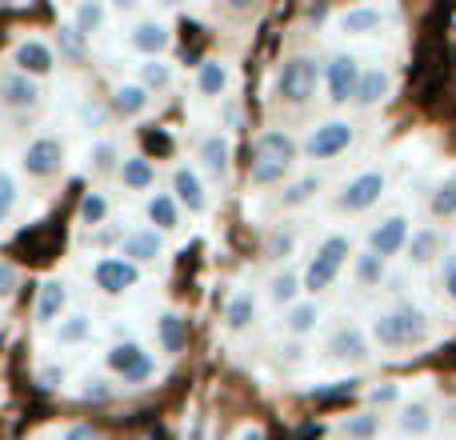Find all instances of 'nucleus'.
Returning a JSON list of instances; mask_svg holds the SVG:
<instances>
[{
    "mask_svg": "<svg viewBox=\"0 0 456 440\" xmlns=\"http://www.w3.org/2000/svg\"><path fill=\"white\" fill-rule=\"evenodd\" d=\"M93 160H96V173H109L112 160H117V144L101 141V144H96V152H93Z\"/></svg>",
    "mask_w": 456,
    "mask_h": 440,
    "instance_id": "obj_42",
    "label": "nucleus"
},
{
    "mask_svg": "<svg viewBox=\"0 0 456 440\" xmlns=\"http://www.w3.org/2000/svg\"><path fill=\"white\" fill-rule=\"evenodd\" d=\"M64 440H96V433L88 425H77V428H69V436Z\"/></svg>",
    "mask_w": 456,
    "mask_h": 440,
    "instance_id": "obj_48",
    "label": "nucleus"
},
{
    "mask_svg": "<svg viewBox=\"0 0 456 440\" xmlns=\"http://www.w3.org/2000/svg\"><path fill=\"white\" fill-rule=\"evenodd\" d=\"M316 88H321V61H316V56L300 53V56H289V61L281 64L276 93H281L284 104L300 109V104H308L316 96Z\"/></svg>",
    "mask_w": 456,
    "mask_h": 440,
    "instance_id": "obj_3",
    "label": "nucleus"
},
{
    "mask_svg": "<svg viewBox=\"0 0 456 440\" xmlns=\"http://www.w3.org/2000/svg\"><path fill=\"white\" fill-rule=\"evenodd\" d=\"M12 289H16V268L0 260V297H12Z\"/></svg>",
    "mask_w": 456,
    "mask_h": 440,
    "instance_id": "obj_46",
    "label": "nucleus"
},
{
    "mask_svg": "<svg viewBox=\"0 0 456 440\" xmlns=\"http://www.w3.org/2000/svg\"><path fill=\"white\" fill-rule=\"evenodd\" d=\"M173 85V69H168L165 61H144L141 64V88L149 93V88H168Z\"/></svg>",
    "mask_w": 456,
    "mask_h": 440,
    "instance_id": "obj_38",
    "label": "nucleus"
},
{
    "mask_svg": "<svg viewBox=\"0 0 456 440\" xmlns=\"http://www.w3.org/2000/svg\"><path fill=\"white\" fill-rule=\"evenodd\" d=\"M61 165H64V144L53 141V136L32 141L28 152H24V168H28V176H53V173H61Z\"/></svg>",
    "mask_w": 456,
    "mask_h": 440,
    "instance_id": "obj_13",
    "label": "nucleus"
},
{
    "mask_svg": "<svg viewBox=\"0 0 456 440\" xmlns=\"http://www.w3.org/2000/svg\"><path fill=\"white\" fill-rule=\"evenodd\" d=\"M337 433L345 440H372L380 433V417L377 412H353V417H345L337 425Z\"/></svg>",
    "mask_w": 456,
    "mask_h": 440,
    "instance_id": "obj_29",
    "label": "nucleus"
},
{
    "mask_svg": "<svg viewBox=\"0 0 456 440\" xmlns=\"http://www.w3.org/2000/svg\"><path fill=\"white\" fill-rule=\"evenodd\" d=\"M120 181H125V189L144 192V189H152V181H157V168H152L149 157H128L125 165H120Z\"/></svg>",
    "mask_w": 456,
    "mask_h": 440,
    "instance_id": "obj_27",
    "label": "nucleus"
},
{
    "mask_svg": "<svg viewBox=\"0 0 456 440\" xmlns=\"http://www.w3.org/2000/svg\"><path fill=\"white\" fill-rule=\"evenodd\" d=\"M0 101L12 104V109H32V104L40 101V93L24 72H4V77H0Z\"/></svg>",
    "mask_w": 456,
    "mask_h": 440,
    "instance_id": "obj_18",
    "label": "nucleus"
},
{
    "mask_svg": "<svg viewBox=\"0 0 456 440\" xmlns=\"http://www.w3.org/2000/svg\"><path fill=\"white\" fill-rule=\"evenodd\" d=\"M369 353H372L369 337L361 329H353V324H345V329H337L329 337V361H337V364H364Z\"/></svg>",
    "mask_w": 456,
    "mask_h": 440,
    "instance_id": "obj_9",
    "label": "nucleus"
},
{
    "mask_svg": "<svg viewBox=\"0 0 456 440\" xmlns=\"http://www.w3.org/2000/svg\"><path fill=\"white\" fill-rule=\"evenodd\" d=\"M88 332H93V321H88L85 313H77V316H69V321H61L56 340H61V345H80V340H88Z\"/></svg>",
    "mask_w": 456,
    "mask_h": 440,
    "instance_id": "obj_37",
    "label": "nucleus"
},
{
    "mask_svg": "<svg viewBox=\"0 0 456 440\" xmlns=\"http://www.w3.org/2000/svg\"><path fill=\"white\" fill-rule=\"evenodd\" d=\"M353 281L361 284V289H377V284H385V276H388V265L377 257V252H353Z\"/></svg>",
    "mask_w": 456,
    "mask_h": 440,
    "instance_id": "obj_21",
    "label": "nucleus"
},
{
    "mask_svg": "<svg viewBox=\"0 0 456 440\" xmlns=\"http://www.w3.org/2000/svg\"><path fill=\"white\" fill-rule=\"evenodd\" d=\"M149 220L157 224V232H173L181 224V205L173 200V192H157L149 200Z\"/></svg>",
    "mask_w": 456,
    "mask_h": 440,
    "instance_id": "obj_28",
    "label": "nucleus"
},
{
    "mask_svg": "<svg viewBox=\"0 0 456 440\" xmlns=\"http://www.w3.org/2000/svg\"><path fill=\"white\" fill-rule=\"evenodd\" d=\"M428 213H433L436 220L456 216V173L444 176V181L433 189V197H428Z\"/></svg>",
    "mask_w": 456,
    "mask_h": 440,
    "instance_id": "obj_34",
    "label": "nucleus"
},
{
    "mask_svg": "<svg viewBox=\"0 0 456 440\" xmlns=\"http://www.w3.org/2000/svg\"><path fill=\"white\" fill-rule=\"evenodd\" d=\"M16 64L24 77H45V72H53V48L45 40H24V45H16Z\"/></svg>",
    "mask_w": 456,
    "mask_h": 440,
    "instance_id": "obj_19",
    "label": "nucleus"
},
{
    "mask_svg": "<svg viewBox=\"0 0 456 440\" xmlns=\"http://www.w3.org/2000/svg\"><path fill=\"white\" fill-rule=\"evenodd\" d=\"M348 149H353V125L348 120H324L305 141V157H313V160H337Z\"/></svg>",
    "mask_w": 456,
    "mask_h": 440,
    "instance_id": "obj_6",
    "label": "nucleus"
},
{
    "mask_svg": "<svg viewBox=\"0 0 456 440\" xmlns=\"http://www.w3.org/2000/svg\"><path fill=\"white\" fill-rule=\"evenodd\" d=\"M101 24H104V8H101V4H80V8H77V24H72V29H77L80 37L96 32Z\"/></svg>",
    "mask_w": 456,
    "mask_h": 440,
    "instance_id": "obj_39",
    "label": "nucleus"
},
{
    "mask_svg": "<svg viewBox=\"0 0 456 440\" xmlns=\"http://www.w3.org/2000/svg\"><path fill=\"white\" fill-rule=\"evenodd\" d=\"M112 109H117L120 117H141V112L149 109V93H144L141 85H120L117 93H112Z\"/></svg>",
    "mask_w": 456,
    "mask_h": 440,
    "instance_id": "obj_30",
    "label": "nucleus"
},
{
    "mask_svg": "<svg viewBox=\"0 0 456 440\" xmlns=\"http://www.w3.org/2000/svg\"><path fill=\"white\" fill-rule=\"evenodd\" d=\"M104 216H109V200H104L101 192H88V197L80 200V220H85V224H101Z\"/></svg>",
    "mask_w": 456,
    "mask_h": 440,
    "instance_id": "obj_40",
    "label": "nucleus"
},
{
    "mask_svg": "<svg viewBox=\"0 0 456 440\" xmlns=\"http://www.w3.org/2000/svg\"><path fill=\"white\" fill-rule=\"evenodd\" d=\"M173 200H176V205H184L189 213H205V208H208L205 181H200L192 168H176V173H173Z\"/></svg>",
    "mask_w": 456,
    "mask_h": 440,
    "instance_id": "obj_16",
    "label": "nucleus"
},
{
    "mask_svg": "<svg viewBox=\"0 0 456 440\" xmlns=\"http://www.w3.org/2000/svg\"><path fill=\"white\" fill-rule=\"evenodd\" d=\"M396 428H401L404 436H428L436 428L433 401H425V396H412V401H404L401 409H396Z\"/></svg>",
    "mask_w": 456,
    "mask_h": 440,
    "instance_id": "obj_12",
    "label": "nucleus"
},
{
    "mask_svg": "<svg viewBox=\"0 0 456 440\" xmlns=\"http://www.w3.org/2000/svg\"><path fill=\"white\" fill-rule=\"evenodd\" d=\"M292 252V232H281V236H273V240H268V257L273 260H284Z\"/></svg>",
    "mask_w": 456,
    "mask_h": 440,
    "instance_id": "obj_43",
    "label": "nucleus"
},
{
    "mask_svg": "<svg viewBox=\"0 0 456 440\" xmlns=\"http://www.w3.org/2000/svg\"><path fill=\"white\" fill-rule=\"evenodd\" d=\"M409 236H412L409 216H404V213H393V216H385V220H377V224H372V232H369V252H377V257L388 265L393 257H401V252H404Z\"/></svg>",
    "mask_w": 456,
    "mask_h": 440,
    "instance_id": "obj_7",
    "label": "nucleus"
},
{
    "mask_svg": "<svg viewBox=\"0 0 456 440\" xmlns=\"http://www.w3.org/2000/svg\"><path fill=\"white\" fill-rule=\"evenodd\" d=\"M316 321H321V308H316L313 300H297L292 308H284V332H289L292 340L308 337V332L316 329Z\"/></svg>",
    "mask_w": 456,
    "mask_h": 440,
    "instance_id": "obj_24",
    "label": "nucleus"
},
{
    "mask_svg": "<svg viewBox=\"0 0 456 440\" xmlns=\"http://www.w3.org/2000/svg\"><path fill=\"white\" fill-rule=\"evenodd\" d=\"M256 149L260 152H276V157H284L292 165V160H297V141H292L289 133H281V128H268V133H260L256 136Z\"/></svg>",
    "mask_w": 456,
    "mask_h": 440,
    "instance_id": "obj_36",
    "label": "nucleus"
},
{
    "mask_svg": "<svg viewBox=\"0 0 456 440\" xmlns=\"http://www.w3.org/2000/svg\"><path fill=\"white\" fill-rule=\"evenodd\" d=\"M268 300L281 308H292L300 300V273L297 268H284V273H276L273 281H268Z\"/></svg>",
    "mask_w": 456,
    "mask_h": 440,
    "instance_id": "obj_26",
    "label": "nucleus"
},
{
    "mask_svg": "<svg viewBox=\"0 0 456 440\" xmlns=\"http://www.w3.org/2000/svg\"><path fill=\"white\" fill-rule=\"evenodd\" d=\"M356 80H361V61L353 53H332L321 64V85L329 93V104H353Z\"/></svg>",
    "mask_w": 456,
    "mask_h": 440,
    "instance_id": "obj_5",
    "label": "nucleus"
},
{
    "mask_svg": "<svg viewBox=\"0 0 456 440\" xmlns=\"http://www.w3.org/2000/svg\"><path fill=\"white\" fill-rule=\"evenodd\" d=\"M289 160L284 157H276V152H252V184H260V189H265V184H281L284 176H289Z\"/></svg>",
    "mask_w": 456,
    "mask_h": 440,
    "instance_id": "obj_23",
    "label": "nucleus"
},
{
    "mask_svg": "<svg viewBox=\"0 0 456 440\" xmlns=\"http://www.w3.org/2000/svg\"><path fill=\"white\" fill-rule=\"evenodd\" d=\"M160 345H165V353H181V348L189 345V329H184V316H176V313H165V316H160Z\"/></svg>",
    "mask_w": 456,
    "mask_h": 440,
    "instance_id": "obj_35",
    "label": "nucleus"
},
{
    "mask_svg": "<svg viewBox=\"0 0 456 440\" xmlns=\"http://www.w3.org/2000/svg\"><path fill=\"white\" fill-rule=\"evenodd\" d=\"M252 321H256V297H252L248 289H236L224 305V324L232 332H244Z\"/></svg>",
    "mask_w": 456,
    "mask_h": 440,
    "instance_id": "obj_22",
    "label": "nucleus"
},
{
    "mask_svg": "<svg viewBox=\"0 0 456 440\" xmlns=\"http://www.w3.org/2000/svg\"><path fill=\"white\" fill-rule=\"evenodd\" d=\"M128 40H133V48H136V53H144V56H149V61H157V56L168 48V40H173V37H168V29H165V24H157V20H144V24H136V29H133V37H128Z\"/></svg>",
    "mask_w": 456,
    "mask_h": 440,
    "instance_id": "obj_20",
    "label": "nucleus"
},
{
    "mask_svg": "<svg viewBox=\"0 0 456 440\" xmlns=\"http://www.w3.org/2000/svg\"><path fill=\"white\" fill-rule=\"evenodd\" d=\"M404 260H409L412 268H428L441 260V232H436L433 224L417 228V232L409 236V244H404Z\"/></svg>",
    "mask_w": 456,
    "mask_h": 440,
    "instance_id": "obj_15",
    "label": "nucleus"
},
{
    "mask_svg": "<svg viewBox=\"0 0 456 440\" xmlns=\"http://www.w3.org/2000/svg\"><path fill=\"white\" fill-rule=\"evenodd\" d=\"M348 260H353V244H348V236H345V232L324 236V240L316 244L313 260L305 265V273H300V289L313 292V297L329 292L332 284H337V276L345 273Z\"/></svg>",
    "mask_w": 456,
    "mask_h": 440,
    "instance_id": "obj_2",
    "label": "nucleus"
},
{
    "mask_svg": "<svg viewBox=\"0 0 456 440\" xmlns=\"http://www.w3.org/2000/svg\"><path fill=\"white\" fill-rule=\"evenodd\" d=\"M228 157H232L228 136L216 133V136H205V141H200V165H205L216 181H224V176H228Z\"/></svg>",
    "mask_w": 456,
    "mask_h": 440,
    "instance_id": "obj_25",
    "label": "nucleus"
},
{
    "mask_svg": "<svg viewBox=\"0 0 456 440\" xmlns=\"http://www.w3.org/2000/svg\"><path fill=\"white\" fill-rule=\"evenodd\" d=\"M64 305H69V292H64L61 281H48L45 289H40V305H37V316L40 321H56V316L64 313Z\"/></svg>",
    "mask_w": 456,
    "mask_h": 440,
    "instance_id": "obj_31",
    "label": "nucleus"
},
{
    "mask_svg": "<svg viewBox=\"0 0 456 440\" xmlns=\"http://www.w3.org/2000/svg\"><path fill=\"white\" fill-rule=\"evenodd\" d=\"M96 388H85V396L88 401H104V396H109V388H101V380H93Z\"/></svg>",
    "mask_w": 456,
    "mask_h": 440,
    "instance_id": "obj_49",
    "label": "nucleus"
},
{
    "mask_svg": "<svg viewBox=\"0 0 456 440\" xmlns=\"http://www.w3.org/2000/svg\"><path fill=\"white\" fill-rule=\"evenodd\" d=\"M61 45H64V53H69V56H80V53H85V40H80L77 29H64V32H61Z\"/></svg>",
    "mask_w": 456,
    "mask_h": 440,
    "instance_id": "obj_45",
    "label": "nucleus"
},
{
    "mask_svg": "<svg viewBox=\"0 0 456 440\" xmlns=\"http://www.w3.org/2000/svg\"><path fill=\"white\" fill-rule=\"evenodd\" d=\"M444 292H449V300H456V257L444 260Z\"/></svg>",
    "mask_w": 456,
    "mask_h": 440,
    "instance_id": "obj_47",
    "label": "nucleus"
},
{
    "mask_svg": "<svg viewBox=\"0 0 456 440\" xmlns=\"http://www.w3.org/2000/svg\"><path fill=\"white\" fill-rule=\"evenodd\" d=\"M385 189H388V176L380 173V168H364V173H356L353 181L337 192L332 208L345 213V216H361V213H369L380 197H385Z\"/></svg>",
    "mask_w": 456,
    "mask_h": 440,
    "instance_id": "obj_4",
    "label": "nucleus"
},
{
    "mask_svg": "<svg viewBox=\"0 0 456 440\" xmlns=\"http://www.w3.org/2000/svg\"><path fill=\"white\" fill-rule=\"evenodd\" d=\"M380 24H385V12L377 4H356L340 12V32L345 37H372V32H380Z\"/></svg>",
    "mask_w": 456,
    "mask_h": 440,
    "instance_id": "obj_17",
    "label": "nucleus"
},
{
    "mask_svg": "<svg viewBox=\"0 0 456 440\" xmlns=\"http://www.w3.org/2000/svg\"><path fill=\"white\" fill-rule=\"evenodd\" d=\"M109 369L117 372V377H125L128 385H141V380H149L152 377V356L144 353L136 340H125V345H112L109 348Z\"/></svg>",
    "mask_w": 456,
    "mask_h": 440,
    "instance_id": "obj_8",
    "label": "nucleus"
},
{
    "mask_svg": "<svg viewBox=\"0 0 456 440\" xmlns=\"http://www.w3.org/2000/svg\"><path fill=\"white\" fill-rule=\"evenodd\" d=\"M396 401H401V388L396 385H380L369 393V404H396Z\"/></svg>",
    "mask_w": 456,
    "mask_h": 440,
    "instance_id": "obj_44",
    "label": "nucleus"
},
{
    "mask_svg": "<svg viewBox=\"0 0 456 440\" xmlns=\"http://www.w3.org/2000/svg\"><path fill=\"white\" fill-rule=\"evenodd\" d=\"M321 176H300V181H289L284 184V197H281V205L284 208H300V205H308V200L321 192Z\"/></svg>",
    "mask_w": 456,
    "mask_h": 440,
    "instance_id": "obj_33",
    "label": "nucleus"
},
{
    "mask_svg": "<svg viewBox=\"0 0 456 440\" xmlns=\"http://www.w3.org/2000/svg\"><path fill=\"white\" fill-rule=\"evenodd\" d=\"M388 93H393V72H388V69H361L353 104H356V109H377V104L388 101Z\"/></svg>",
    "mask_w": 456,
    "mask_h": 440,
    "instance_id": "obj_11",
    "label": "nucleus"
},
{
    "mask_svg": "<svg viewBox=\"0 0 456 440\" xmlns=\"http://www.w3.org/2000/svg\"><path fill=\"white\" fill-rule=\"evenodd\" d=\"M197 88L205 96H221L224 88H228V69H224V61H205L197 69Z\"/></svg>",
    "mask_w": 456,
    "mask_h": 440,
    "instance_id": "obj_32",
    "label": "nucleus"
},
{
    "mask_svg": "<svg viewBox=\"0 0 456 440\" xmlns=\"http://www.w3.org/2000/svg\"><path fill=\"white\" fill-rule=\"evenodd\" d=\"M240 440H265V433H260V428H244Z\"/></svg>",
    "mask_w": 456,
    "mask_h": 440,
    "instance_id": "obj_50",
    "label": "nucleus"
},
{
    "mask_svg": "<svg viewBox=\"0 0 456 440\" xmlns=\"http://www.w3.org/2000/svg\"><path fill=\"white\" fill-rule=\"evenodd\" d=\"M12 205H16V181L8 173H0V220L12 213Z\"/></svg>",
    "mask_w": 456,
    "mask_h": 440,
    "instance_id": "obj_41",
    "label": "nucleus"
},
{
    "mask_svg": "<svg viewBox=\"0 0 456 440\" xmlns=\"http://www.w3.org/2000/svg\"><path fill=\"white\" fill-rule=\"evenodd\" d=\"M93 276H96V289H104V292L117 297V292H128L136 281H141V268L128 265V260H120V257H104V260H96Z\"/></svg>",
    "mask_w": 456,
    "mask_h": 440,
    "instance_id": "obj_10",
    "label": "nucleus"
},
{
    "mask_svg": "<svg viewBox=\"0 0 456 440\" xmlns=\"http://www.w3.org/2000/svg\"><path fill=\"white\" fill-rule=\"evenodd\" d=\"M160 252H165V240H160L157 228H136L120 240V260H128V265H149Z\"/></svg>",
    "mask_w": 456,
    "mask_h": 440,
    "instance_id": "obj_14",
    "label": "nucleus"
},
{
    "mask_svg": "<svg viewBox=\"0 0 456 440\" xmlns=\"http://www.w3.org/2000/svg\"><path fill=\"white\" fill-rule=\"evenodd\" d=\"M428 332H433L428 313H420L417 305H396V308H385V313L372 316V337H377V345L388 348V353L425 345Z\"/></svg>",
    "mask_w": 456,
    "mask_h": 440,
    "instance_id": "obj_1",
    "label": "nucleus"
}]
</instances>
